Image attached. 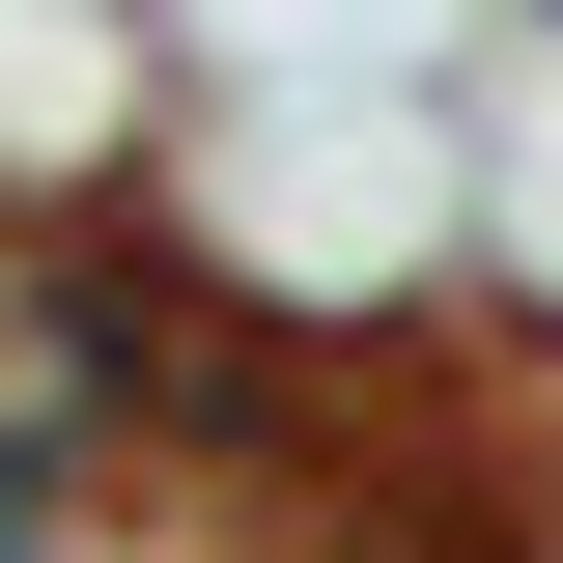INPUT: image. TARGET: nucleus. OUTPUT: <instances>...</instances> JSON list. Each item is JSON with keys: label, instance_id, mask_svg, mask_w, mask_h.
Here are the masks:
<instances>
[{"label": "nucleus", "instance_id": "f257e3e1", "mask_svg": "<svg viewBox=\"0 0 563 563\" xmlns=\"http://www.w3.org/2000/svg\"><path fill=\"white\" fill-rule=\"evenodd\" d=\"M479 57L507 29H395V0H254V29H169V169H141V254L169 310L310 395H395V366L479 339Z\"/></svg>", "mask_w": 563, "mask_h": 563}, {"label": "nucleus", "instance_id": "f03ea898", "mask_svg": "<svg viewBox=\"0 0 563 563\" xmlns=\"http://www.w3.org/2000/svg\"><path fill=\"white\" fill-rule=\"evenodd\" d=\"M169 169V29L113 0H0V254H113Z\"/></svg>", "mask_w": 563, "mask_h": 563}, {"label": "nucleus", "instance_id": "7ed1b4c3", "mask_svg": "<svg viewBox=\"0 0 563 563\" xmlns=\"http://www.w3.org/2000/svg\"><path fill=\"white\" fill-rule=\"evenodd\" d=\"M479 366H563V0L479 57Z\"/></svg>", "mask_w": 563, "mask_h": 563}]
</instances>
